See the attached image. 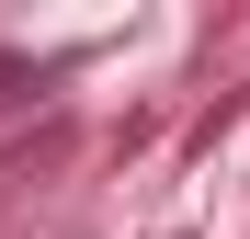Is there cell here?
Listing matches in <instances>:
<instances>
[]
</instances>
